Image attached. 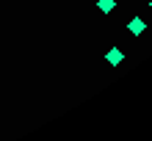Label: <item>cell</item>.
Instances as JSON below:
<instances>
[{
    "instance_id": "3957f363",
    "label": "cell",
    "mask_w": 152,
    "mask_h": 141,
    "mask_svg": "<svg viewBox=\"0 0 152 141\" xmlns=\"http://www.w3.org/2000/svg\"><path fill=\"white\" fill-rule=\"evenodd\" d=\"M97 8H100L102 14H111L116 8V0H97Z\"/></svg>"
},
{
    "instance_id": "7a4b0ae2",
    "label": "cell",
    "mask_w": 152,
    "mask_h": 141,
    "mask_svg": "<svg viewBox=\"0 0 152 141\" xmlns=\"http://www.w3.org/2000/svg\"><path fill=\"white\" fill-rule=\"evenodd\" d=\"M127 31L133 33V36H141V33L147 31V22H144V17H133V20L127 22Z\"/></svg>"
},
{
    "instance_id": "6da1fadb",
    "label": "cell",
    "mask_w": 152,
    "mask_h": 141,
    "mask_svg": "<svg viewBox=\"0 0 152 141\" xmlns=\"http://www.w3.org/2000/svg\"><path fill=\"white\" fill-rule=\"evenodd\" d=\"M122 61H124V50L122 47H111L108 53H105V64L108 66H119Z\"/></svg>"
},
{
    "instance_id": "277c9868",
    "label": "cell",
    "mask_w": 152,
    "mask_h": 141,
    "mask_svg": "<svg viewBox=\"0 0 152 141\" xmlns=\"http://www.w3.org/2000/svg\"><path fill=\"white\" fill-rule=\"evenodd\" d=\"M149 8H152V0H149Z\"/></svg>"
}]
</instances>
